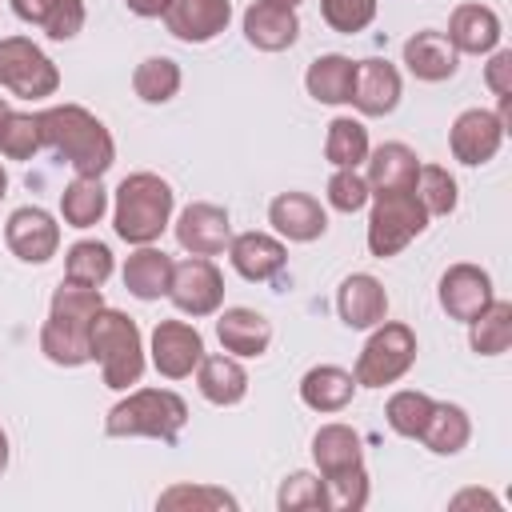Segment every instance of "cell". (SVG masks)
<instances>
[{
	"instance_id": "cell-1",
	"label": "cell",
	"mask_w": 512,
	"mask_h": 512,
	"mask_svg": "<svg viewBox=\"0 0 512 512\" xmlns=\"http://www.w3.org/2000/svg\"><path fill=\"white\" fill-rule=\"evenodd\" d=\"M44 148H52L76 176H104L116 164L112 132L80 104H52L36 112Z\"/></svg>"
},
{
	"instance_id": "cell-2",
	"label": "cell",
	"mask_w": 512,
	"mask_h": 512,
	"mask_svg": "<svg viewBox=\"0 0 512 512\" xmlns=\"http://www.w3.org/2000/svg\"><path fill=\"white\" fill-rule=\"evenodd\" d=\"M100 308H104L100 288L64 280L52 292V308H48V320L40 328V352L52 364H60V368L88 364L92 360V352H88V328H92V316Z\"/></svg>"
},
{
	"instance_id": "cell-3",
	"label": "cell",
	"mask_w": 512,
	"mask_h": 512,
	"mask_svg": "<svg viewBox=\"0 0 512 512\" xmlns=\"http://www.w3.org/2000/svg\"><path fill=\"white\" fill-rule=\"evenodd\" d=\"M172 204H176V192L156 172L124 176L116 188V204H112L116 236L128 244H156L172 220Z\"/></svg>"
},
{
	"instance_id": "cell-4",
	"label": "cell",
	"mask_w": 512,
	"mask_h": 512,
	"mask_svg": "<svg viewBox=\"0 0 512 512\" xmlns=\"http://www.w3.org/2000/svg\"><path fill=\"white\" fill-rule=\"evenodd\" d=\"M88 352L100 364V376L112 392H124L128 384H140L144 376V340L132 316L120 308H100L88 328Z\"/></svg>"
},
{
	"instance_id": "cell-5",
	"label": "cell",
	"mask_w": 512,
	"mask_h": 512,
	"mask_svg": "<svg viewBox=\"0 0 512 512\" xmlns=\"http://www.w3.org/2000/svg\"><path fill=\"white\" fill-rule=\"evenodd\" d=\"M184 424H188V404L172 388H136L120 404H112L104 416V432L120 440L152 436V440L172 444Z\"/></svg>"
},
{
	"instance_id": "cell-6",
	"label": "cell",
	"mask_w": 512,
	"mask_h": 512,
	"mask_svg": "<svg viewBox=\"0 0 512 512\" xmlns=\"http://www.w3.org/2000/svg\"><path fill=\"white\" fill-rule=\"evenodd\" d=\"M424 228H428V212L416 192H372V212H368L372 256L388 260V256L404 252Z\"/></svg>"
},
{
	"instance_id": "cell-7",
	"label": "cell",
	"mask_w": 512,
	"mask_h": 512,
	"mask_svg": "<svg viewBox=\"0 0 512 512\" xmlns=\"http://www.w3.org/2000/svg\"><path fill=\"white\" fill-rule=\"evenodd\" d=\"M416 364V332L396 320H380L368 344L356 356V384L360 388H384L396 384Z\"/></svg>"
},
{
	"instance_id": "cell-8",
	"label": "cell",
	"mask_w": 512,
	"mask_h": 512,
	"mask_svg": "<svg viewBox=\"0 0 512 512\" xmlns=\"http://www.w3.org/2000/svg\"><path fill=\"white\" fill-rule=\"evenodd\" d=\"M0 88H8L20 100L52 96L60 88V68L28 36H4L0 40Z\"/></svg>"
},
{
	"instance_id": "cell-9",
	"label": "cell",
	"mask_w": 512,
	"mask_h": 512,
	"mask_svg": "<svg viewBox=\"0 0 512 512\" xmlns=\"http://www.w3.org/2000/svg\"><path fill=\"white\" fill-rule=\"evenodd\" d=\"M168 300L184 316H212L224 304V276L208 256H188L172 268V288Z\"/></svg>"
},
{
	"instance_id": "cell-10",
	"label": "cell",
	"mask_w": 512,
	"mask_h": 512,
	"mask_svg": "<svg viewBox=\"0 0 512 512\" xmlns=\"http://www.w3.org/2000/svg\"><path fill=\"white\" fill-rule=\"evenodd\" d=\"M4 244L24 264H48L60 248V224L44 208H16L4 224Z\"/></svg>"
},
{
	"instance_id": "cell-11",
	"label": "cell",
	"mask_w": 512,
	"mask_h": 512,
	"mask_svg": "<svg viewBox=\"0 0 512 512\" xmlns=\"http://www.w3.org/2000/svg\"><path fill=\"white\" fill-rule=\"evenodd\" d=\"M152 368L168 380H184L196 372L204 356V336L184 320H160L152 328Z\"/></svg>"
},
{
	"instance_id": "cell-12",
	"label": "cell",
	"mask_w": 512,
	"mask_h": 512,
	"mask_svg": "<svg viewBox=\"0 0 512 512\" xmlns=\"http://www.w3.org/2000/svg\"><path fill=\"white\" fill-rule=\"evenodd\" d=\"M504 132H508V128L500 124L496 112H488V108H468V112H460V116L452 120L448 148H452V156H456L460 164L476 168V164H488V160L500 152Z\"/></svg>"
},
{
	"instance_id": "cell-13",
	"label": "cell",
	"mask_w": 512,
	"mask_h": 512,
	"mask_svg": "<svg viewBox=\"0 0 512 512\" xmlns=\"http://www.w3.org/2000/svg\"><path fill=\"white\" fill-rule=\"evenodd\" d=\"M232 20V0H168L164 28L184 44L216 40Z\"/></svg>"
},
{
	"instance_id": "cell-14",
	"label": "cell",
	"mask_w": 512,
	"mask_h": 512,
	"mask_svg": "<svg viewBox=\"0 0 512 512\" xmlns=\"http://www.w3.org/2000/svg\"><path fill=\"white\" fill-rule=\"evenodd\" d=\"M492 276L480 268V264H452L444 276H440V308L452 316V320H476L488 304H492Z\"/></svg>"
},
{
	"instance_id": "cell-15",
	"label": "cell",
	"mask_w": 512,
	"mask_h": 512,
	"mask_svg": "<svg viewBox=\"0 0 512 512\" xmlns=\"http://www.w3.org/2000/svg\"><path fill=\"white\" fill-rule=\"evenodd\" d=\"M176 240L192 256H216V252H224L228 240H232L228 212L220 204H208V200L188 204L180 212V220H176Z\"/></svg>"
},
{
	"instance_id": "cell-16",
	"label": "cell",
	"mask_w": 512,
	"mask_h": 512,
	"mask_svg": "<svg viewBox=\"0 0 512 512\" xmlns=\"http://www.w3.org/2000/svg\"><path fill=\"white\" fill-rule=\"evenodd\" d=\"M268 224L292 240V244H308V240H320L328 232V212L316 196L308 192H280L272 204H268Z\"/></svg>"
},
{
	"instance_id": "cell-17",
	"label": "cell",
	"mask_w": 512,
	"mask_h": 512,
	"mask_svg": "<svg viewBox=\"0 0 512 512\" xmlns=\"http://www.w3.org/2000/svg\"><path fill=\"white\" fill-rule=\"evenodd\" d=\"M400 72L388 60H356V80H352V108L364 116H388L400 104Z\"/></svg>"
},
{
	"instance_id": "cell-18",
	"label": "cell",
	"mask_w": 512,
	"mask_h": 512,
	"mask_svg": "<svg viewBox=\"0 0 512 512\" xmlns=\"http://www.w3.org/2000/svg\"><path fill=\"white\" fill-rule=\"evenodd\" d=\"M228 260H232V268H236L244 280L264 284V280H272V276L284 272L288 252H284V244H280L276 236H268V232H240V236L228 240Z\"/></svg>"
},
{
	"instance_id": "cell-19",
	"label": "cell",
	"mask_w": 512,
	"mask_h": 512,
	"mask_svg": "<svg viewBox=\"0 0 512 512\" xmlns=\"http://www.w3.org/2000/svg\"><path fill=\"white\" fill-rule=\"evenodd\" d=\"M244 36L260 52H284V48H292L296 36H300L296 8H280V4H268V0L248 4L244 8Z\"/></svg>"
},
{
	"instance_id": "cell-20",
	"label": "cell",
	"mask_w": 512,
	"mask_h": 512,
	"mask_svg": "<svg viewBox=\"0 0 512 512\" xmlns=\"http://www.w3.org/2000/svg\"><path fill=\"white\" fill-rule=\"evenodd\" d=\"M336 312L348 328H376L388 316V292L376 276L352 272L336 292Z\"/></svg>"
},
{
	"instance_id": "cell-21",
	"label": "cell",
	"mask_w": 512,
	"mask_h": 512,
	"mask_svg": "<svg viewBox=\"0 0 512 512\" xmlns=\"http://www.w3.org/2000/svg\"><path fill=\"white\" fill-rule=\"evenodd\" d=\"M404 64L416 80H428V84H440V80H452L456 68H460V52L448 44L444 32H416L404 40Z\"/></svg>"
},
{
	"instance_id": "cell-22",
	"label": "cell",
	"mask_w": 512,
	"mask_h": 512,
	"mask_svg": "<svg viewBox=\"0 0 512 512\" xmlns=\"http://www.w3.org/2000/svg\"><path fill=\"white\" fill-rule=\"evenodd\" d=\"M448 44L472 56L492 52L500 44V16L488 4H456L448 16Z\"/></svg>"
},
{
	"instance_id": "cell-23",
	"label": "cell",
	"mask_w": 512,
	"mask_h": 512,
	"mask_svg": "<svg viewBox=\"0 0 512 512\" xmlns=\"http://www.w3.org/2000/svg\"><path fill=\"white\" fill-rule=\"evenodd\" d=\"M416 172H420V156L400 144L388 140L376 152H368V192H412L416 188Z\"/></svg>"
},
{
	"instance_id": "cell-24",
	"label": "cell",
	"mask_w": 512,
	"mask_h": 512,
	"mask_svg": "<svg viewBox=\"0 0 512 512\" xmlns=\"http://www.w3.org/2000/svg\"><path fill=\"white\" fill-rule=\"evenodd\" d=\"M172 256L152 248V244H136V252L124 260V288L136 300H160L172 288Z\"/></svg>"
},
{
	"instance_id": "cell-25",
	"label": "cell",
	"mask_w": 512,
	"mask_h": 512,
	"mask_svg": "<svg viewBox=\"0 0 512 512\" xmlns=\"http://www.w3.org/2000/svg\"><path fill=\"white\" fill-rule=\"evenodd\" d=\"M216 336L232 356H264L272 344V324L256 308H224L216 320Z\"/></svg>"
},
{
	"instance_id": "cell-26",
	"label": "cell",
	"mask_w": 512,
	"mask_h": 512,
	"mask_svg": "<svg viewBox=\"0 0 512 512\" xmlns=\"http://www.w3.org/2000/svg\"><path fill=\"white\" fill-rule=\"evenodd\" d=\"M196 388H200V396L208 404L228 408V404H240L244 400L248 372H244L240 356H232V352L228 356H200V364H196Z\"/></svg>"
},
{
	"instance_id": "cell-27",
	"label": "cell",
	"mask_w": 512,
	"mask_h": 512,
	"mask_svg": "<svg viewBox=\"0 0 512 512\" xmlns=\"http://www.w3.org/2000/svg\"><path fill=\"white\" fill-rule=\"evenodd\" d=\"M356 376L336 368V364H316L300 376V400L312 408V412H340L352 404L356 396Z\"/></svg>"
},
{
	"instance_id": "cell-28",
	"label": "cell",
	"mask_w": 512,
	"mask_h": 512,
	"mask_svg": "<svg viewBox=\"0 0 512 512\" xmlns=\"http://www.w3.org/2000/svg\"><path fill=\"white\" fill-rule=\"evenodd\" d=\"M352 80H356V60H348L340 52L316 56L304 72V88L320 104H348L352 100Z\"/></svg>"
},
{
	"instance_id": "cell-29",
	"label": "cell",
	"mask_w": 512,
	"mask_h": 512,
	"mask_svg": "<svg viewBox=\"0 0 512 512\" xmlns=\"http://www.w3.org/2000/svg\"><path fill=\"white\" fill-rule=\"evenodd\" d=\"M312 460H316L320 476H336V472L360 468L364 464L360 436L348 424H320V432L312 436Z\"/></svg>"
},
{
	"instance_id": "cell-30",
	"label": "cell",
	"mask_w": 512,
	"mask_h": 512,
	"mask_svg": "<svg viewBox=\"0 0 512 512\" xmlns=\"http://www.w3.org/2000/svg\"><path fill=\"white\" fill-rule=\"evenodd\" d=\"M472 436V420L460 404H432L428 412V424L420 428V440L428 452L436 456H456Z\"/></svg>"
},
{
	"instance_id": "cell-31",
	"label": "cell",
	"mask_w": 512,
	"mask_h": 512,
	"mask_svg": "<svg viewBox=\"0 0 512 512\" xmlns=\"http://www.w3.org/2000/svg\"><path fill=\"white\" fill-rule=\"evenodd\" d=\"M104 212H108V192H104L100 176H76L60 192V216L68 228H92V224H100Z\"/></svg>"
},
{
	"instance_id": "cell-32",
	"label": "cell",
	"mask_w": 512,
	"mask_h": 512,
	"mask_svg": "<svg viewBox=\"0 0 512 512\" xmlns=\"http://www.w3.org/2000/svg\"><path fill=\"white\" fill-rule=\"evenodd\" d=\"M468 344L480 356L508 352V344H512V300H496L492 296V304L476 320H468Z\"/></svg>"
},
{
	"instance_id": "cell-33",
	"label": "cell",
	"mask_w": 512,
	"mask_h": 512,
	"mask_svg": "<svg viewBox=\"0 0 512 512\" xmlns=\"http://www.w3.org/2000/svg\"><path fill=\"white\" fill-rule=\"evenodd\" d=\"M368 128L356 116H336L328 124V140H324V156L332 168H360L368 160Z\"/></svg>"
},
{
	"instance_id": "cell-34",
	"label": "cell",
	"mask_w": 512,
	"mask_h": 512,
	"mask_svg": "<svg viewBox=\"0 0 512 512\" xmlns=\"http://www.w3.org/2000/svg\"><path fill=\"white\" fill-rule=\"evenodd\" d=\"M132 88L144 104H168L180 92V64L172 56H148L136 64Z\"/></svg>"
},
{
	"instance_id": "cell-35",
	"label": "cell",
	"mask_w": 512,
	"mask_h": 512,
	"mask_svg": "<svg viewBox=\"0 0 512 512\" xmlns=\"http://www.w3.org/2000/svg\"><path fill=\"white\" fill-rule=\"evenodd\" d=\"M108 276H112V248L108 244H100V240H76L64 252V280L100 288Z\"/></svg>"
},
{
	"instance_id": "cell-36",
	"label": "cell",
	"mask_w": 512,
	"mask_h": 512,
	"mask_svg": "<svg viewBox=\"0 0 512 512\" xmlns=\"http://www.w3.org/2000/svg\"><path fill=\"white\" fill-rule=\"evenodd\" d=\"M156 508H172V512H188V508H204V512H236L240 500L224 488H212V484H172L156 496Z\"/></svg>"
},
{
	"instance_id": "cell-37",
	"label": "cell",
	"mask_w": 512,
	"mask_h": 512,
	"mask_svg": "<svg viewBox=\"0 0 512 512\" xmlns=\"http://www.w3.org/2000/svg\"><path fill=\"white\" fill-rule=\"evenodd\" d=\"M432 396L416 392V388H404V392H392L388 404H384V420L396 436H408V440H420V428L428 424V412H432Z\"/></svg>"
},
{
	"instance_id": "cell-38",
	"label": "cell",
	"mask_w": 512,
	"mask_h": 512,
	"mask_svg": "<svg viewBox=\"0 0 512 512\" xmlns=\"http://www.w3.org/2000/svg\"><path fill=\"white\" fill-rule=\"evenodd\" d=\"M40 148H44V136H40L36 112H16V108H8V116L0 120V152H4L8 160H32Z\"/></svg>"
},
{
	"instance_id": "cell-39",
	"label": "cell",
	"mask_w": 512,
	"mask_h": 512,
	"mask_svg": "<svg viewBox=\"0 0 512 512\" xmlns=\"http://www.w3.org/2000/svg\"><path fill=\"white\" fill-rule=\"evenodd\" d=\"M416 196H420V204H424V212L428 216H448L452 208H456V180H452V172L448 168H440V164H420V172H416V188H412Z\"/></svg>"
},
{
	"instance_id": "cell-40",
	"label": "cell",
	"mask_w": 512,
	"mask_h": 512,
	"mask_svg": "<svg viewBox=\"0 0 512 512\" xmlns=\"http://www.w3.org/2000/svg\"><path fill=\"white\" fill-rule=\"evenodd\" d=\"M276 508L280 512H312V508H328V492H324V476L316 472H292L284 476L280 492H276Z\"/></svg>"
},
{
	"instance_id": "cell-41",
	"label": "cell",
	"mask_w": 512,
	"mask_h": 512,
	"mask_svg": "<svg viewBox=\"0 0 512 512\" xmlns=\"http://www.w3.org/2000/svg\"><path fill=\"white\" fill-rule=\"evenodd\" d=\"M324 492H328V508L332 512H360L368 504V472H364V464L348 468V472H336V476H324Z\"/></svg>"
},
{
	"instance_id": "cell-42",
	"label": "cell",
	"mask_w": 512,
	"mask_h": 512,
	"mask_svg": "<svg viewBox=\"0 0 512 512\" xmlns=\"http://www.w3.org/2000/svg\"><path fill=\"white\" fill-rule=\"evenodd\" d=\"M320 16L332 32H364L376 20V0H320Z\"/></svg>"
},
{
	"instance_id": "cell-43",
	"label": "cell",
	"mask_w": 512,
	"mask_h": 512,
	"mask_svg": "<svg viewBox=\"0 0 512 512\" xmlns=\"http://www.w3.org/2000/svg\"><path fill=\"white\" fill-rule=\"evenodd\" d=\"M368 200H372L368 180L356 168H336L332 172V180H328V204L336 212H360Z\"/></svg>"
},
{
	"instance_id": "cell-44",
	"label": "cell",
	"mask_w": 512,
	"mask_h": 512,
	"mask_svg": "<svg viewBox=\"0 0 512 512\" xmlns=\"http://www.w3.org/2000/svg\"><path fill=\"white\" fill-rule=\"evenodd\" d=\"M84 20H88V12H84V0H56L52 4V12L44 16V32L52 36V40H72L80 28H84Z\"/></svg>"
},
{
	"instance_id": "cell-45",
	"label": "cell",
	"mask_w": 512,
	"mask_h": 512,
	"mask_svg": "<svg viewBox=\"0 0 512 512\" xmlns=\"http://www.w3.org/2000/svg\"><path fill=\"white\" fill-rule=\"evenodd\" d=\"M484 84L496 96H512V48H492V56L484 64Z\"/></svg>"
},
{
	"instance_id": "cell-46",
	"label": "cell",
	"mask_w": 512,
	"mask_h": 512,
	"mask_svg": "<svg viewBox=\"0 0 512 512\" xmlns=\"http://www.w3.org/2000/svg\"><path fill=\"white\" fill-rule=\"evenodd\" d=\"M52 4L56 0H12V12L20 20H28V24H44V16L52 12Z\"/></svg>"
},
{
	"instance_id": "cell-47",
	"label": "cell",
	"mask_w": 512,
	"mask_h": 512,
	"mask_svg": "<svg viewBox=\"0 0 512 512\" xmlns=\"http://www.w3.org/2000/svg\"><path fill=\"white\" fill-rule=\"evenodd\" d=\"M448 504H452V508H464V504H488V508H496L500 500H496L492 492H480V488H468V492H460V496H452Z\"/></svg>"
},
{
	"instance_id": "cell-48",
	"label": "cell",
	"mask_w": 512,
	"mask_h": 512,
	"mask_svg": "<svg viewBox=\"0 0 512 512\" xmlns=\"http://www.w3.org/2000/svg\"><path fill=\"white\" fill-rule=\"evenodd\" d=\"M124 4L136 16H164V8H168V0H124Z\"/></svg>"
},
{
	"instance_id": "cell-49",
	"label": "cell",
	"mask_w": 512,
	"mask_h": 512,
	"mask_svg": "<svg viewBox=\"0 0 512 512\" xmlns=\"http://www.w3.org/2000/svg\"><path fill=\"white\" fill-rule=\"evenodd\" d=\"M4 468H8V436L0 428V476H4Z\"/></svg>"
},
{
	"instance_id": "cell-50",
	"label": "cell",
	"mask_w": 512,
	"mask_h": 512,
	"mask_svg": "<svg viewBox=\"0 0 512 512\" xmlns=\"http://www.w3.org/2000/svg\"><path fill=\"white\" fill-rule=\"evenodd\" d=\"M4 196H8V172L0 168V200H4Z\"/></svg>"
},
{
	"instance_id": "cell-51",
	"label": "cell",
	"mask_w": 512,
	"mask_h": 512,
	"mask_svg": "<svg viewBox=\"0 0 512 512\" xmlns=\"http://www.w3.org/2000/svg\"><path fill=\"white\" fill-rule=\"evenodd\" d=\"M268 4H280V8H296V4H304V0H268Z\"/></svg>"
},
{
	"instance_id": "cell-52",
	"label": "cell",
	"mask_w": 512,
	"mask_h": 512,
	"mask_svg": "<svg viewBox=\"0 0 512 512\" xmlns=\"http://www.w3.org/2000/svg\"><path fill=\"white\" fill-rule=\"evenodd\" d=\"M4 116H8V100H0V120H4Z\"/></svg>"
}]
</instances>
